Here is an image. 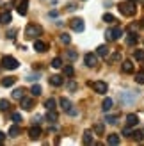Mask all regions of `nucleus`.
<instances>
[{"mask_svg":"<svg viewBox=\"0 0 144 146\" xmlns=\"http://www.w3.org/2000/svg\"><path fill=\"white\" fill-rule=\"evenodd\" d=\"M66 57H68L69 61H77V57H78V54L75 52V50H68V52H66Z\"/></svg>","mask_w":144,"mask_h":146,"instance_id":"nucleus-35","label":"nucleus"},{"mask_svg":"<svg viewBox=\"0 0 144 146\" xmlns=\"http://www.w3.org/2000/svg\"><path fill=\"white\" fill-rule=\"evenodd\" d=\"M119 135L118 134H110L109 137H107V144H112V146H116V144H119Z\"/></svg>","mask_w":144,"mask_h":146,"instance_id":"nucleus-22","label":"nucleus"},{"mask_svg":"<svg viewBox=\"0 0 144 146\" xmlns=\"http://www.w3.org/2000/svg\"><path fill=\"white\" fill-rule=\"evenodd\" d=\"M132 137H133L137 143H141V141L144 139V130H142V132H141V130H135V132L132 134Z\"/></svg>","mask_w":144,"mask_h":146,"instance_id":"nucleus-28","label":"nucleus"},{"mask_svg":"<svg viewBox=\"0 0 144 146\" xmlns=\"http://www.w3.org/2000/svg\"><path fill=\"white\" fill-rule=\"evenodd\" d=\"M59 104H61V107H62V111H64V112H69L71 109H73V105H71V102H69L68 98H61V100H59Z\"/></svg>","mask_w":144,"mask_h":146,"instance_id":"nucleus-14","label":"nucleus"},{"mask_svg":"<svg viewBox=\"0 0 144 146\" xmlns=\"http://www.w3.org/2000/svg\"><path fill=\"white\" fill-rule=\"evenodd\" d=\"M112 105H114L112 98H105V100H103V104H102V109H103V112H109L110 109H112Z\"/></svg>","mask_w":144,"mask_h":146,"instance_id":"nucleus-21","label":"nucleus"},{"mask_svg":"<svg viewBox=\"0 0 144 146\" xmlns=\"http://www.w3.org/2000/svg\"><path fill=\"white\" fill-rule=\"evenodd\" d=\"M103 21H107V23H114V21H116V18H114L110 13H105V14H103Z\"/></svg>","mask_w":144,"mask_h":146,"instance_id":"nucleus-36","label":"nucleus"},{"mask_svg":"<svg viewBox=\"0 0 144 146\" xmlns=\"http://www.w3.org/2000/svg\"><path fill=\"white\" fill-rule=\"evenodd\" d=\"M20 104H21V109H23V111H30V109L34 107V100L32 98H21L20 100Z\"/></svg>","mask_w":144,"mask_h":146,"instance_id":"nucleus-10","label":"nucleus"},{"mask_svg":"<svg viewBox=\"0 0 144 146\" xmlns=\"http://www.w3.org/2000/svg\"><path fill=\"white\" fill-rule=\"evenodd\" d=\"M64 77H68V78H73V77H75L73 66H64Z\"/></svg>","mask_w":144,"mask_h":146,"instance_id":"nucleus-25","label":"nucleus"},{"mask_svg":"<svg viewBox=\"0 0 144 146\" xmlns=\"http://www.w3.org/2000/svg\"><path fill=\"white\" fill-rule=\"evenodd\" d=\"M48 82L52 84V86H55V87H59V86L64 84V80H62V77H59V75H52V77L48 78Z\"/></svg>","mask_w":144,"mask_h":146,"instance_id":"nucleus-15","label":"nucleus"},{"mask_svg":"<svg viewBox=\"0 0 144 146\" xmlns=\"http://www.w3.org/2000/svg\"><path fill=\"white\" fill-rule=\"evenodd\" d=\"M69 27L73 29L75 32H82L84 29H85L84 20H82V18H71V20H69Z\"/></svg>","mask_w":144,"mask_h":146,"instance_id":"nucleus-6","label":"nucleus"},{"mask_svg":"<svg viewBox=\"0 0 144 146\" xmlns=\"http://www.w3.org/2000/svg\"><path fill=\"white\" fill-rule=\"evenodd\" d=\"M23 96H25V89H23V87H16V89L13 91V98L14 100H21Z\"/></svg>","mask_w":144,"mask_h":146,"instance_id":"nucleus-19","label":"nucleus"},{"mask_svg":"<svg viewBox=\"0 0 144 146\" xmlns=\"http://www.w3.org/2000/svg\"><path fill=\"white\" fill-rule=\"evenodd\" d=\"M4 139H5V134H4V132H0V143H4Z\"/></svg>","mask_w":144,"mask_h":146,"instance_id":"nucleus-46","label":"nucleus"},{"mask_svg":"<svg viewBox=\"0 0 144 146\" xmlns=\"http://www.w3.org/2000/svg\"><path fill=\"white\" fill-rule=\"evenodd\" d=\"M66 9H68V11H75V9H77V5L71 2V4H68V5H66Z\"/></svg>","mask_w":144,"mask_h":146,"instance_id":"nucleus-44","label":"nucleus"},{"mask_svg":"<svg viewBox=\"0 0 144 146\" xmlns=\"http://www.w3.org/2000/svg\"><path fill=\"white\" fill-rule=\"evenodd\" d=\"M9 107H11V104L7 100H0V111H9Z\"/></svg>","mask_w":144,"mask_h":146,"instance_id":"nucleus-37","label":"nucleus"},{"mask_svg":"<svg viewBox=\"0 0 144 146\" xmlns=\"http://www.w3.org/2000/svg\"><path fill=\"white\" fill-rule=\"evenodd\" d=\"M18 135H20V127H18V123H16V125H13L9 128V137H18Z\"/></svg>","mask_w":144,"mask_h":146,"instance_id":"nucleus-24","label":"nucleus"},{"mask_svg":"<svg viewBox=\"0 0 144 146\" xmlns=\"http://www.w3.org/2000/svg\"><path fill=\"white\" fill-rule=\"evenodd\" d=\"M135 82H137V84H144V71L135 73Z\"/></svg>","mask_w":144,"mask_h":146,"instance_id":"nucleus-38","label":"nucleus"},{"mask_svg":"<svg viewBox=\"0 0 144 146\" xmlns=\"http://www.w3.org/2000/svg\"><path fill=\"white\" fill-rule=\"evenodd\" d=\"M46 119H48L50 123H55V121H57V112H55V111H48Z\"/></svg>","mask_w":144,"mask_h":146,"instance_id":"nucleus-31","label":"nucleus"},{"mask_svg":"<svg viewBox=\"0 0 144 146\" xmlns=\"http://www.w3.org/2000/svg\"><path fill=\"white\" fill-rule=\"evenodd\" d=\"M126 43H128V45H135V43H137V36L130 34V36H128V39H126Z\"/></svg>","mask_w":144,"mask_h":146,"instance_id":"nucleus-40","label":"nucleus"},{"mask_svg":"<svg viewBox=\"0 0 144 146\" xmlns=\"http://www.w3.org/2000/svg\"><path fill=\"white\" fill-rule=\"evenodd\" d=\"M61 66H62V59H61V57H55V59H52V68L59 70Z\"/></svg>","mask_w":144,"mask_h":146,"instance_id":"nucleus-32","label":"nucleus"},{"mask_svg":"<svg viewBox=\"0 0 144 146\" xmlns=\"http://www.w3.org/2000/svg\"><path fill=\"white\" fill-rule=\"evenodd\" d=\"M141 27H142V29H144V20H142V21H141Z\"/></svg>","mask_w":144,"mask_h":146,"instance_id":"nucleus-47","label":"nucleus"},{"mask_svg":"<svg viewBox=\"0 0 144 146\" xmlns=\"http://www.w3.org/2000/svg\"><path fill=\"white\" fill-rule=\"evenodd\" d=\"M30 94H32V96H39V94H41V86L34 84V86L30 87Z\"/></svg>","mask_w":144,"mask_h":146,"instance_id":"nucleus-30","label":"nucleus"},{"mask_svg":"<svg viewBox=\"0 0 144 146\" xmlns=\"http://www.w3.org/2000/svg\"><path fill=\"white\" fill-rule=\"evenodd\" d=\"M94 132L98 134V135H103V123H94Z\"/></svg>","mask_w":144,"mask_h":146,"instance_id":"nucleus-34","label":"nucleus"},{"mask_svg":"<svg viewBox=\"0 0 144 146\" xmlns=\"http://www.w3.org/2000/svg\"><path fill=\"white\" fill-rule=\"evenodd\" d=\"M2 66H4L5 70H16V68L20 66V62L14 59V57L5 55V57H2Z\"/></svg>","mask_w":144,"mask_h":146,"instance_id":"nucleus-4","label":"nucleus"},{"mask_svg":"<svg viewBox=\"0 0 144 146\" xmlns=\"http://www.w3.org/2000/svg\"><path fill=\"white\" fill-rule=\"evenodd\" d=\"M13 121L14 123H21L23 119H21V114L20 112H13Z\"/></svg>","mask_w":144,"mask_h":146,"instance_id":"nucleus-41","label":"nucleus"},{"mask_svg":"<svg viewBox=\"0 0 144 146\" xmlns=\"http://www.w3.org/2000/svg\"><path fill=\"white\" fill-rule=\"evenodd\" d=\"M11 20H13V16H11V13H9V11L0 13V23H2V25H7Z\"/></svg>","mask_w":144,"mask_h":146,"instance_id":"nucleus-16","label":"nucleus"},{"mask_svg":"<svg viewBox=\"0 0 144 146\" xmlns=\"http://www.w3.org/2000/svg\"><path fill=\"white\" fill-rule=\"evenodd\" d=\"M121 36H123V29L121 27H114V29H109V31L105 32V38L109 39V41H116L119 39Z\"/></svg>","mask_w":144,"mask_h":146,"instance_id":"nucleus-3","label":"nucleus"},{"mask_svg":"<svg viewBox=\"0 0 144 146\" xmlns=\"http://www.w3.org/2000/svg\"><path fill=\"white\" fill-rule=\"evenodd\" d=\"M118 9H119V13L123 14V16H133L135 11H137V5H135L133 0H126V2L119 4Z\"/></svg>","mask_w":144,"mask_h":146,"instance_id":"nucleus-1","label":"nucleus"},{"mask_svg":"<svg viewBox=\"0 0 144 146\" xmlns=\"http://www.w3.org/2000/svg\"><path fill=\"white\" fill-rule=\"evenodd\" d=\"M137 123H139V116H137V114H128V116H126V125L135 127Z\"/></svg>","mask_w":144,"mask_h":146,"instance_id":"nucleus-17","label":"nucleus"},{"mask_svg":"<svg viewBox=\"0 0 144 146\" xmlns=\"http://www.w3.org/2000/svg\"><path fill=\"white\" fill-rule=\"evenodd\" d=\"M119 59H121V52H119V50H116V52L109 57V62H116V61H119Z\"/></svg>","mask_w":144,"mask_h":146,"instance_id":"nucleus-33","label":"nucleus"},{"mask_svg":"<svg viewBox=\"0 0 144 146\" xmlns=\"http://www.w3.org/2000/svg\"><path fill=\"white\" fill-rule=\"evenodd\" d=\"M118 119H119V116L112 114V116H107V118H105V123H109V125H116Z\"/></svg>","mask_w":144,"mask_h":146,"instance_id":"nucleus-29","label":"nucleus"},{"mask_svg":"<svg viewBox=\"0 0 144 146\" xmlns=\"http://www.w3.org/2000/svg\"><path fill=\"white\" fill-rule=\"evenodd\" d=\"M94 134L91 132V130H85L84 132V135H82V141H84V144H87V146H91V144H94V137H92Z\"/></svg>","mask_w":144,"mask_h":146,"instance_id":"nucleus-8","label":"nucleus"},{"mask_svg":"<svg viewBox=\"0 0 144 146\" xmlns=\"http://www.w3.org/2000/svg\"><path fill=\"white\" fill-rule=\"evenodd\" d=\"M16 11L18 14H21V16H25L27 11H28V0H21V2L16 5Z\"/></svg>","mask_w":144,"mask_h":146,"instance_id":"nucleus-9","label":"nucleus"},{"mask_svg":"<svg viewBox=\"0 0 144 146\" xmlns=\"http://www.w3.org/2000/svg\"><path fill=\"white\" fill-rule=\"evenodd\" d=\"M34 50H36V52H39V54L46 52V43L41 41V39H34Z\"/></svg>","mask_w":144,"mask_h":146,"instance_id":"nucleus-12","label":"nucleus"},{"mask_svg":"<svg viewBox=\"0 0 144 146\" xmlns=\"http://www.w3.org/2000/svg\"><path fill=\"white\" fill-rule=\"evenodd\" d=\"M28 137H30L32 141L39 139V137H41V128L39 127H30V128H28Z\"/></svg>","mask_w":144,"mask_h":146,"instance_id":"nucleus-11","label":"nucleus"},{"mask_svg":"<svg viewBox=\"0 0 144 146\" xmlns=\"http://www.w3.org/2000/svg\"><path fill=\"white\" fill-rule=\"evenodd\" d=\"M133 100H135V94H130V91H126V93H121V102H123L125 105H130Z\"/></svg>","mask_w":144,"mask_h":146,"instance_id":"nucleus-13","label":"nucleus"},{"mask_svg":"<svg viewBox=\"0 0 144 146\" xmlns=\"http://www.w3.org/2000/svg\"><path fill=\"white\" fill-rule=\"evenodd\" d=\"M41 34H43L41 25L28 23V25L25 27V38H27V39H36V38H38V36H41Z\"/></svg>","mask_w":144,"mask_h":146,"instance_id":"nucleus-2","label":"nucleus"},{"mask_svg":"<svg viewBox=\"0 0 144 146\" xmlns=\"http://www.w3.org/2000/svg\"><path fill=\"white\" fill-rule=\"evenodd\" d=\"M96 54L100 57H103V59H107V55H109V48H107V45H100L96 48Z\"/></svg>","mask_w":144,"mask_h":146,"instance_id":"nucleus-18","label":"nucleus"},{"mask_svg":"<svg viewBox=\"0 0 144 146\" xmlns=\"http://www.w3.org/2000/svg\"><path fill=\"white\" fill-rule=\"evenodd\" d=\"M121 70H123V73H133V64H132V61H125L123 64H121Z\"/></svg>","mask_w":144,"mask_h":146,"instance_id":"nucleus-20","label":"nucleus"},{"mask_svg":"<svg viewBox=\"0 0 144 146\" xmlns=\"http://www.w3.org/2000/svg\"><path fill=\"white\" fill-rule=\"evenodd\" d=\"M45 107L48 109V111H55V98H48L45 102Z\"/></svg>","mask_w":144,"mask_h":146,"instance_id":"nucleus-27","label":"nucleus"},{"mask_svg":"<svg viewBox=\"0 0 144 146\" xmlns=\"http://www.w3.org/2000/svg\"><path fill=\"white\" fill-rule=\"evenodd\" d=\"M14 82H16V77H5V78H2V82H0V84H2L4 87H11Z\"/></svg>","mask_w":144,"mask_h":146,"instance_id":"nucleus-23","label":"nucleus"},{"mask_svg":"<svg viewBox=\"0 0 144 146\" xmlns=\"http://www.w3.org/2000/svg\"><path fill=\"white\" fill-rule=\"evenodd\" d=\"M61 43H64V45H69V43H71L69 34H61Z\"/></svg>","mask_w":144,"mask_h":146,"instance_id":"nucleus-39","label":"nucleus"},{"mask_svg":"<svg viewBox=\"0 0 144 146\" xmlns=\"http://www.w3.org/2000/svg\"><path fill=\"white\" fill-rule=\"evenodd\" d=\"M14 34H16V29H13V31H9V36H7V38H9V39H14Z\"/></svg>","mask_w":144,"mask_h":146,"instance_id":"nucleus-45","label":"nucleus"},{"mask_svg":"<svg viewBox=\"0 0 144 146\" xmlns=\"http://www.w3.org/2000/svg\"><path fill=\"white\" fill-rule=\"evenodd\" d=\"M89 86L94 89L98 94H105L107 89H109V86H107V82H103V80H94V82H89Z\"/></svg>","mask_w":144,"mask_h":146,"instance_id":"nucleus-5","label":"nucleus"},{"mask_svg":"<svg viewBox=\"0 0 144 146\" xmlns=\"http://www.w3.org/2000/svg\"><path fill=\"white\" fill-rule=\"evenodd\" d=\"M133 59L135 61H139V62H142L144 61V50H135V52H133Z\"/></svg>","mask_w":144,"mask_h":146,"instance_id":"nucleus-26","label":"nucleus"},{"mask_svg":"<svg viewBox=\"0 0 144 146\" xmlns=\"http://www.w3.org/2000/svg\"><path fill=\"white\" fill-rule=\"evenodd\" d=\"M132 128H130V125H126L125 128H123V135H126V137H132Z\"/></svg>","mask_w":144,"mask_h":146,"instance_id":"nucleus-42","label":"nucleus"},{"mask_svg":"<svg viewBox=\"0 0 144 146\" xmlns=\"http://www.w3.org/2000/svg\"><path fill=\"white\" fill-rule=\"evenodd\" d=\"M98 54H85L84 55V62H85V66H89V68H94L96 64H98V57H96Z\"/></svg>","mask_w":144,"mask_h":146,"instance_id":"nucleus-7","label":"nucleus"},{"mask_svg":"<svg viewBox=\"0 0 144 146\" xmlns=\"http://www.w3.org/2000/svg\"><path fill=\"white\" fill-rule=\"evenodd\" d=\"M68 89H69V91H77V84L73 82V80H69V84H68Z\"/></svg>","mask_w":144,"mask_h":146,"instance_id":"nucleus-43","label":"nucleus"}]
</instances>
